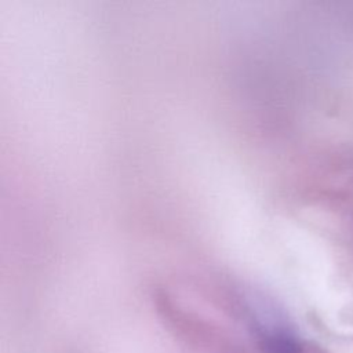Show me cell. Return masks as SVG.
I'll return each mask as SVG.
<instances>
[{
  "label": "cell",
  "mask_w": 353,
  "mask_h": 353,
  "mask_svg": "<svg viewBox=\"0 0 353 353\" xmlns=\"http://www.w3.org/2000/svg\"><path fill=\"white\" fill-rule=\"evenodd\" d=\"M255 338L263 353H303L298 338L280 323H255Z\"/></svg>",
  "instance_id": "1"
}]
</instances>
